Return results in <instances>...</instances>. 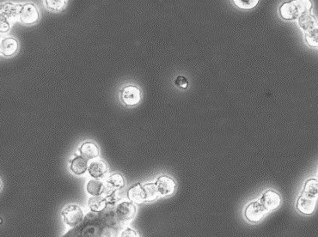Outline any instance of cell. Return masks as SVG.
Wrapping results in <instances>:
<instances>
[{
	"label": "cell",
	"instance_id": "7c38bea8",
	"mask_svg": "<svg viewBox=\"0 0 318 237\" xmlns=\"http://www.w3.org/2000/svg\"><path fill=\"white\" fill-rule=\"evenodd\" d=\"M79 151H80L81 157L85 158L87 161L95 159L96 157H98L100 154L97 146L95 143L89 142V141L83 143L79 148Z\"/></svg>",
	"mask_w": 318,
	"mask_h": 237
},
{
	"label": "cell",
	"instance_id": "484cf974",
	"mask_svg": "<svg viewBox=\"0 0 318 237\" xmlns=\"http://www.w3.org/2000/svg\"><path fill=\"white\" fill-rule=\"evenodd\" d=\"M296 2H297V6H298L299 11H300L301 15L303 14V13H308L309 10L311 9L312 5H311L310 1H308V0H297Z\"/></svg>",
	"mask_w": 318,
	"mask_h": 237
},
{
	"label": "cell",
	"instance_id": "ba28073f",
	"mask_svg": "<svg viewBox=\"0 0 318 237\" xmlns=\"http://www.w3.org/2000/svg\"><path fill=\"white\" fill-rule=\"evenodd\" d=\"M155 184L158 188V193L163 197L171 195L176 189V182L172 178L167 175L159 176Z\"/></svg>",
	"mask_w": 318,
	"mask_h": 237
},
{
	"label": "cell",
	"instance_id": "d6986e66",
	"mask_svg": "<svg viewBox=\"0 0 318 237\" xmlns=\"http://www.w3.org/2000/svg\"><path fill=\"white\" fill-rule=\"evenodd\" d=\"M86 189L90 195L101 196L105 193L106 187L102 181L93 179L87 183Z\"/></svg>",
	"mask_w": 318,
	"mask_h": 237
},
{
	"label": "cell",
	"instance_id": "5b68a950",
	"mask_svg": "<svg viewBox=\"0 0 318 237\" xmlns=\"http://www.w3.org/2000/svg\"><path fill=\"white\" fill-rule=\"evenodd\" d=\"M260 203L267 211L275 210L281 203V198L279 193L274 190H267L260 199Z\"/></svg>",
	"mask_w": 318,
	"mask_h": 237
},
{
	"label": "cell",
	"instance_id": "8fae6325",
	"mask_svg": "<svg viewBox=\"0 0 318 237\" xmlns=\"http://www.w3.org/2000/svg\"><path fill=\"white\" fill-rule=\"evenodd\" d=\"M280 15L286 20H293L301 15L300 11L296 1L284 4L280 7Z\"/></svg>",
	"mask_w": 318,
	"mask_h": 237
},
{
	"label": "cell",
	"instance_id": "d4e9b609",
	"mask_svg": "<svg viewBox=\"0 0 318 237\" xmlns=\"http://www.w3.org/2000/svg\"><path fill=\"white\" fill-rule=\"evenodd\" d=\"M305 39L308 44L310 45L311 47H317V29L306 32Z\"/></svg>",
	"mask_w": 318,
	"mask_h": 237
},
{
	"label": "cell",
	"instance_id": "30bf717a",
	"mask_svg": "<svg viewBox=\"0 0 318 237\" xmlns=\"http://www.w3.org/2000/svg\"><path fill=\"white\" fill-rule=\"evenodd\" d=\"M88 172L94 179H101L104 177L108 173V166L104 161L101 159L93 161L88 166Z\"/></svg>",
	"mask_w": 318,
	"mask_h": 237
},
{
	"label": "cell",
	"instance_id": "603a6c76",
	"mask_svg": "<svg viewBox=\"0 0 318 237\" xmlns=\"http://www.w3.org/2000/svg\"><path fill=\"white\" fill-rule=\"evenodd\" d=\"M45 6L51 11H60L66 6V2L65 0H47L45 1Z\"/></svg>",
	"mask_w": 318,
	"mask_h": 237
},
{
	"label": "cell",
	"instance_id": "8992f818",
	"mask_svg": "<svg viewBox=\"0 0 318 237\" xmlns=\"http://www.w3.org/2000/svg\"><path fill=\"white\" fill-rule=\"evenodd\" d=\"M39 12L34 4L27 3L22 5L19 18L24 24H33L38 21Z\"/></svg>",
	"mask_w": 318,
	"mask_h": 237
},
{
	"label": "cell",
	"instance_id": "277c9868",
	"mask_svg": "<svg viewBox=\"0 0 318 237\" xmlns=\"http://www.w3.org/2000/svg\"><path fill=\"white\" fill-rule=\"evenodd\" d=\"M267 210H265L260 202H251L244 210V216L249 222H258L262 220Z\"/></svg>",
	"mask_w": 318,
	"mask_h": 237
},
{
	"label": "cell",
	"instance_id": "2e32d148",
	"mask_svg": "<svg viewBox=\"0 0 318 237\" xmlns=\"http://www.w3.org/2000/svg\"><path fill=\"white\" fill-rule=\"evenodd\" d=\"M298 24H299L301 29L305 32H309V31L317 29L316 19H315V17L310 15L309 12L303 13L298 17Z\"/></svg>",
	"mask_w": 318,
	"mask_h": 237
},
{
	"label": "cell",
	"instance_id": "7402d4cb",
	"mask_svg": "<svg viewBox=\"0 0 318 237\" xmlns=\"http://www.w3.org/2000/svg\"><path fill=\"white\" fill-rule=\"evenodd\" d=\"M317 180L309 179L304 184L302 195L306 196V197L310 198V199H316V198H317Z\"/></svg>",
	"mask_w": 318,
	"mask_h": 237
},
{
	"label": "cell",
	"instance_id": "ffe728a7",
	"mask_svg": "<svg viewBox=\"0 0 318 237\" xmlns=\"http://www.w3.org/2000/svg\"><path fill=\"white\" fill-rule=\"evenodd\" d=\"M125 187V180L122 175L114 174L107 180V187L111 191H118Z\"/></svg>",
	"mask_w": 318,
	"mask_h": 237
},
{
	"label": "cell",
	"instance_id": "4dcf8cb0",
	"mask_svg": "<svg viewBox=\"0 0 318 237\" xmlns=\"http://www.w3.org/2000/svg\"><path fill=\"white\" fill-rule=\"evenodd\" d=\"M1 222H2V219H1V218H0V223H1Z\"/></svg>",
	"mask_w": 318,
	"mask_h": 237
},
{
	"label": "cell",
	"instance_id": "9c48e42d",
	"mask_svg": "<svg viewBox=\"0 0 318 237\" xmlns=\"http://www.w3.org/2000/svg\"><path fill=\"white\" fill-rule=\"evenodd\" d=\"M316 199H310L306 196L301 195L297 199L296 208L300 213L311 215L315 211Z\"/></svg>",
	"mask_w": 318,
	"mask_h": 237
},
{
	"label": "cell",
	"instance_id": "3957f363",
	"mask_svg": "<svg viewBox=\"0 0 318 237\" xmlns=\"http://www.w3.org/2000/svg\"><path fill=\"white\" fill-rule=\"evenodd\" d=\"M116 217L124 225L134 219L137 212V208L130 201H123L116 205L115 209Z\"/></svg>",
	"mask_w": 318,
	"mask_h": 237
},
{
	"label": "cell",
	"instance_id": "f1b7e54d",
	"mask_svg": "<svg viewBox=\"0 0 318 237\" xmlns=\"http://www.w3.org/2000/svg\"><path fill=\"white\" fill-rule=\"evenodd\" d=\"M120 237H140V235L134 228H127L122 232Z\"/></svg>",
	"mask_w": 318,
	"mask_h": 237
},
{
	"label": "cell",
	"instance_id": "e0dca14e",
	"mask_svg": "<svg viewBox=\"0 0 318 237\" xmlns=\"http://www.w3.org/2000/svg\"><path fill=\"white\" fill-rule=\"evenodd\" d=\"M88 161L83 157L77 156L71 162V172L76 175H82L88 169Z\"/></svg>",
	"mask_w": 318,
	"mask_h": 237
},
{
	"label": "cell",
	"instance_id": "7a4b0ae2",
	"mask_svg": "<svg viewBox=\"0 0 318 237\" xmlns=\"http://www.w3.org/2000/svg\"><path fill=\"white\" fill-rule=\"evenodd\" d=\"M61 216H63V219L64 222H66V224L71 228H74L78 225L84 218L82 208L75 204L66 205V207L63 209Z\"/></svg>",
	"mask_w": 318,
	"mask_h": 237
},
{
	"label": "cell",
	"instance_id": "52a82bcc",
	"mask_svg": "<svg viewBox=\"0 0 318 237\" xmlns=\"http://www.w3.org/2000/svg\"><path fill=\"white\" fill-rule=\"evenodd\" d=\"M121 98L122 102L126 105L134 106L140 102L141 98L140 89L134 85L124 87L121 92Z\"/></svg>",
	"mask_w": 318,
	"mask_h": 237
},
{
	"label": "cell",
	"instance_id": "83f0119b",
	"mask_svg": "<svg viewBox=\"0 0 318 237\" xmlns=\"http://www.w3.org/2000/svg\"><path fill=\"white\" fill-rule=\"evenodd\" d=\"M175 85L180 89H186L188 86V81L183 76H179V77H176V80H175Z\"/></svg>",
	"mask_w": 318,
	"mask_h": 237
},
{
	"label": "cell",
	"instance_id": "9a60e30c",
	"mask_svg": "<svg viewBox=\"0 0 318 237\" xmlns=\"http://www.w3.org/2000/svg\"><path fill=\"white\" fill-rule=\"evenodd\" d=\"M128 198L133 204L140 205L145 202V194L143 191L142 185L140 183L135 184L130 187L128 192Z\"/></svg>",
	"mask_w": 318,
	"mask_h": 237
},
{
	"label": "cell",
	"instance_id": "44dd1931",
	"mask_svg": "<svg viewBox=\"0 0 318 237\" xmlns=\"http://www.w3.org/2000/svg\"><path fill=\"white\" fill-rule=\"evenodd\" d=\"M144 194H145V202L154 201L160 197L158 193V188L155 183H146L142 186Z\"/></svg>",
	"mask_w": 318,
	"mask_h": 237
},
{
	"label": "cell",
	"instance_id": "4fadbf2b",
	"mask_svg": "<svg viewBox=\"0 0 318 237\" xmlns=\"http://www.w3.org/2000/svg\"><path fill=\"white\" fill-rule=\"evenodd\" d=\"M21 10V5L7 2L0 6V14L6 17L8 20L18 18Z\"/></svg>",
	"mask_w": 318,
	"mask_h": 237
},
{
	"label": "cell",
	"instance_id": "f546056e",
	"mask_svg": "<svg viewBox=\"0 0 318 237\" xmlns=\"http://www.w3.org/2000/svg\"><path fill=\"white\" fill-rule=\"evenodd\" d=\"M1 187H2V185H1V181H0V189H1Z\"/></svg>",
	"mask_w": 318,
	"mask_h": 237
},
{
	"label": "cell",
	"instance_id": "6da1fadb",
	"mask_svg": "<svg viewBox=\"0 0 318 237\" xmlns=\"http://www.w3.org/2000/svg\"><path fill=\"white\" fill-rule=\"evenodd\" d=\"M116 207L108 205L101 212H90L63 237H117L123 224L116 217Z\"/></svg>",
	"mask_w": 318,
	"mask_h": 237
},
{
	"label": "cell",
	"instance_id": "5bb4252c",
	"mask_svg": "<svg viewBox=\"0 0 318 237\" xmlns=\"http://www.w3.org/2000/svg\"><path fill=\"white\" fill-rule=\"evenodd\" d=\"M18 49V42L12 37H6L3 39L0 44V52L5 56H12L17 53Z\"/></svg>",
	"mask_w": 318,
	"mask_h": 237
},
{
	"label": "cell",
	"instance_id": "4316f807",
	"mask_svg": "<svg viewBox=\"0 0 318 237\" xmlns=\"http://www.w3.org/2000/svg\"><path fill=\"white\" fill-rule=\"evenodd\" d=\"M10 29H11V24L9 20L2 14H0V33L8 32Z\"/></svg>",
	"mask_w": 318,
	"mask_h": 237
},
{
	"label": "cell",
	"instance_id": "ac0fdd59",
	"mask_svg": "<svg viewBox=\"0 0 318 237\" xmlns=\"http://www.w3.org/2000/svg\"><path fill=\"white\" fill-rule=\"evenodd\" d=\"M89 209L92 212H101L107 207V199L103 196H92L88 201Z\"/></svg>",
	"mask_w": 318,
	"mask_h": 237
},
{
	"label": "cell",
	"instance_id": "cb8c5ba5",
	"mask_svg": "<svg viewBox=\"0 0 318 237\" xmlns=\"http://www.w3.org/2000/svg\"><path fill=\"white\" fill-rule=\"evenodd\" d=\"M236 6L242 9H251L258 4L257 0H235Z\"/></svg>",
	"mask_w": 318,
	"mask_h": 237
}]
</instances>
